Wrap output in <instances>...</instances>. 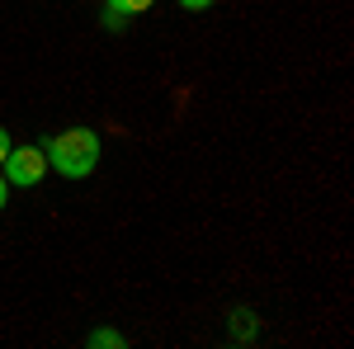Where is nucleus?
<instances>
[{
    "instance_id": "obj_1",
    "label": "nucleus",
    "mask_w": 354,
    "mask_h": 349,
    "mask_svg": "<svg viewBox=\"0 0 354 349\" xmlns=\"http://www.w3.org/2000/svg\"><path fill=\"white\" fill-rule=\"evenodd\" d=\"M48 170H57L62 180H85L100 165V133L95 128H62L43 142Z\"/></svg>"
},
{
    "instance_id": "obj_2",
    "label": "nucleus",
    "mask_w": 354,
    "mask_h": 349,
    "mask_svg": "<svg viewBox=\"0 0 354 349\" xmlns=\"http://www.w3.org/2000/svg\"><path fill=\"white\" fill-rule=\"evenodd\" d=\"M5 180L19 189H33L43 175H48V156H43V147H33V142H24V147H10V156H5Z\"/></svg>"
},
{
    "instance_id": "obj_3",
    "label": "nucleus",
    "mask_w": 354,
    "mask_h": 349,
    "mask_svg": "<svg viewBox=\"0 0 354 349\" xmlns=\"http://www.w3.org/2000/svg\"><path fill=\"white\" fill-rule=\"evenodd\" d=\"M85 345H90V349H123L128 340H123L118 330H109V326H95V330L85 335Z\"/></svg>"
},
{
    "instance_id": "obj_4",
    "label": "nucleus",
    "mask_w": 354,
    "mask_h": 349,
    "mask_svg": "<svg viewBox=\"0 0 354 349\" xmlns=\"http://www.w3.org/2000/svg\"><path fill=\"white\" fill-rule=\"evenodd\" d=\"M109 10H118V15H142V10H151L156 0H104Z\"/></svg>"
},
{
    "instance_id": "obj_5",
    "label": "nucleus",
    "mask_w": 354,
    "mask_h": 349,
    "mask_svg": "<svg viewBox=\"0 0 354 349\" xmlns=\"http://www.w3.org/2000/svg\"><path fill=\"white\" fill-rule=\"evenodd\" d=\"M236 317V340H255V312H232Z\"/></svg>"
},
{
    "instance_id": "obj_6",
    "label": "nucleus",
    "mask_w": 354,
    "mask_h": 349,
    "mask_svg": "<svg viewBox=\"0 0 354 349\" xmlns=\"http://www.w3.org/2000/svg\"><path fill=\"white\" fill-rule=\"evenodd\" d=\"M123 24H128V15H118V10H109V15H104V28H113V33H118Z\"/></svg>"
},
{
    "instance_id": "obj_7",
    "label": "nucleus",
    "mask_w": 354,
    "mask_h": 349,
    "mask_svg": "<svg viewBox=\"0 0 354 349\" xmlns=\"http://www.w3.org/2000/svg\"><path fill=\"white\" fill-rule=\"evenodd\" d=\"M10 147H15V142H10V133H5V128H0V165H5V156H10Z\"/></svg>"
},
{
    "instance_id": "obj_8",
    "label": "nucleus",
    "mask_w": 354,
    "mask_h": 349,
    "mask_svg": "<svg viewBox=\"0 0 354 349\" xmlns=\"http://www.w3.org/2000/svg\"><path fill=\"white\" fill-rule=\"evenodd\" d=\"M5 203H10V180L0 175V213H5Z\"/></svg>"
},
{
    "instance_id": "obj_9",
    "label": "nucleus",
    "mask_w": 354,
    "mask_h": 349,
    "mask_svg": "<svg viewBox=\"0 0 354 349\" xmlns=\"http://www.w3.org/2000/svg\"><path fill=\"white\" fill-rule=\"evenodd\" d=\"M180 5H185V10H208L213 0H180Z\"/></svg>"
}]
</instances>
